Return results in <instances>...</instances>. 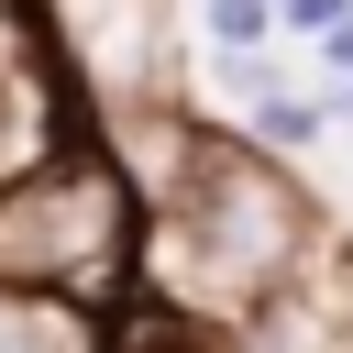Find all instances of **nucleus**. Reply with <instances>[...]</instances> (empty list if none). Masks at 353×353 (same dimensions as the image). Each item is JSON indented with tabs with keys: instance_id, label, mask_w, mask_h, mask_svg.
Wrapping results in <instances>:
<instances>
[{
	"instance_id": "f257e3e1",
	"label": "nucleus",
	"mask_w": 353,
	"mask_h": 353,
	"mask_svg": "<svg viewBox=\"0 0 353 353\" xmlns=\"http://www.w3.org/2000/svg\"><path fill=\"white\" fill-rule=\"evenodd\" d=\"M143 254H154V210L110 143L44 154L33 176L0 188V298H33V309L110 331L143 298Z\"/></svg>"
},
{
	"instance_id": "f03ea898",
	"label": "nucleus",
	"mask_w": 353,
	"mask_h": 353,
	"mask_svg": "<svg viewBox=\"0 0 353 353\" xmlns=\"http://www.w3.org/2000/svg\"><path fill=\"white\" fill-rule=\"evenodd\" d=\"M99 353H243L221 320H188V309H165V298H132L110 331H99Z\"/></svg>"
},
{
	"instance_id": "7ed1b4c3",
	"label": "nucleus",
	"mask_w": 353,
	"mask_h": 353,
	"mask_svg": "<svg viewBox=\"0 0 353 353\" xmlns=\"http://www.w3.org/2000/svg\"><path fill=\"white\" fill-rule=\"evenodd\" d=\"M243 143L287 165V154H309V143H331V99H320V88H287V77H276V88H265V99L243 110Z\"/></svg>"
},
{
	"instance_id": "20e7f679",
	"label": "nucleus",
	"mask_w": 353,
	"mask_h": 353,
	"mask_svg": "<svg viewBox=\"0 0 353 353\" xmlns=\"http://www.w3.org/2000/svg\"><path fill=\"white\" fill-rule=\"evenodd\" d=\"M0 353H99V320H66V309H33V298H0Z\"/></svg>"
},
{
	"instance_id": "39448f33",
	"label": "nucleus",
	"mask_w": 353,
	"mask_h": 353,
	"mask_svg": "<svg viewBox=\"0 0 353 353\" xmlns=\"http://www.w3.org/2000/svg\"><path fill=\"white\" fill-rule=\"evenodd\" d=\"M199 44L210 55H265L276 44V0H199Z\"/></svg>"
},
{
	"instance_id": "423d86ee",
	"label": "nucleus",
	"mask_w": 353,
	"mask_h": 353,
	"mask_svg": "<svg viewBox=\"0 0 353 353\" xmlns=\"http://www.w3.org/2000/svg\"><path fill=\"white\" fill-rule=\"evenodd\" d=\"M276 33H298V44H331V33H353V0H276Z\"/></svg>"
},
{
	"instance_id": "0eeeda50",
	"label": "nucleus",
	"mask_w": 353,
	"mask_h": 353,
	"mask_svg": "<svg viewBox=\"0 0 353 353\" xmlns=\"http://www.w3.org/2000/svg\"><path fill=\"white\" fill-rule=\"evenodd\" d=\"M320 66H331V88H353V33H331V44H320Z\"/></svg>"
}]
</instances>
